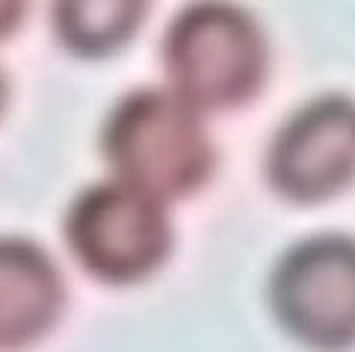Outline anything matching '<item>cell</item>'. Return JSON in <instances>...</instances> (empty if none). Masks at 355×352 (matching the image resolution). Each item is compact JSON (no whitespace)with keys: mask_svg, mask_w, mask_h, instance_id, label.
I'll return each mask as SVG.
<instances>
[{"mask_svg":"<svg viewBox=\"0 0 355 352\" xmlns=\"http://www.w3.org/2000/svg\"><path fill=\"white\" fill-rule=\"evenodd\" d=\"M101 146L116 181L157 202L190 195L214 166L198 109L163 89H137L121 98L104 125Z\"/></svg>","mask_w":355,"mask_h":352,"instance_id":"cell-1","label":"cell"},{"mask_svg":"<svg viewBox=\"0 0 355 352\" xmlns=\"http://www.w3.org/2000/svg\"><path fill=\"white\" fill-rule=\"evenodd\" d=\"M163 62L172 92L198 113L240 107L263 80V33L228 0H198L172 21Z\"/></svg>","mask_w":355,"mask_h":352,"instance_id":"cell-2","label":"cell"},{"mask_svg":"<svg viewBox=\"0 0 355 352\" xmlns=\"http://www.w3.org/2000/svg\"><path fill=\"white\" fill-rule=\"evenodd\" d=\"M65 237L77 263L110 284L151 276L172 243L163 202L121 181L89 186L71 204Z\"/></svg>","mask_w":355,"mask_h":352,"instance_id":"cell-3","label":"cell"},{"mask_svg":"<svg viewBox=\"0 0 355 352\" xmlns=\"http://www.w3.org/2000/svg\"><path fill=\"white\" fill-rule=\"evenodd\" d=\"M272 311L308 346L355 344V240L323 234L302 240L272 272Z\"/></svg>","mask_w":355,"mask_h":352,"instance_id":"cell-4","label":"cell"},{"mask_svg":"<svg viewBox=\"0 0 355 352\" xmlns=\"http://www.w3.org/2000/svg\"><path fill=\"white\" fill-rule=\"evenodd\" d=\"M272 186L291 202H323L355 178V104L311 101L287 122L266 160Z\"/></svg>","mask_w":355,"mask_h":352,"instance_id":"cell-5","label":"cell"},{"mask_svg":"<svg viewBox=\"0 0 355 352\" xmlns=\"http://www.w3.org/2000/svg\"><path fill=\"white\" fill-rule=\"evenodd\" d=\"M62 279L27 240L0 237V349H21L57 323Z\"/></svg>","mask_w":355,"mask_h":352,"instance_id":"cell-6","label":"cell"},{"mask_svg":"<svg viewBox=\"0 0 355 352\" xmlns=\"http://www.w3.org/2000/svg\"><path fill=\"white\" fill-rule=\"evenodd\" d=\"M148 0H53V30L69 51L104 57L137 33Z\"/></svg>","mask_w":355,"mask_h":352,"instance_id":"cell-7","label":"cell"},{"mask_svg":"<svg viewBox=\"0 0 355 352\" xmlns=\"http://www.w3.org/2000/svg\"><path fill=\"white\" fill-rule=\"evenodd\" d=\"M27 0H0V39L9 36L24 18Z\"/></svg>","mask_w":355,"mask_h":352,"instance_id":"cell-8","label":"cell"},{"mask_svg":"<svg viewBox=\"0 0 355 352\" xmlns=\"http://www.w3.org/2000/svg\"><path fill=\"white\" fill-rule=\"evenodd\" d=\"M3 92H6L3 89V77H0V107H3Z\"/></svg>","mask_w":355,"mask_h":352,"instance_id":"cell-9","label":"cell"}]
</instances>
